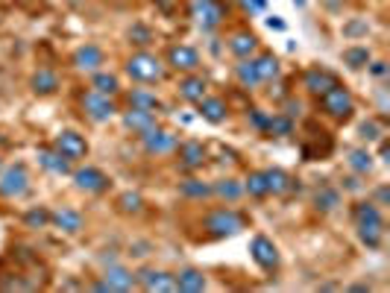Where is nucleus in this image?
Returning <instances> with one entry per match:
<instances>
[{"label": "nucleus", "mask_w": 390, "mask_h": 293, "mask_svg": "<svg viewBox=\"0 0 390 293\" xmlns=\"http://www.w3.org/2000/svg\"><path fill=\"white\" fill-rule=\"evenodd\" d=\"M24 226H26V229H47V226H50V212H47L45 205L30 208V212L24 214Z\"/></svg>", "instance_id": "nucleus-37"}, {"label": "nucleus", "mask_w": 390, "mask_h": 293, "mask_svg": "<svg viewBox=\"0 0 390 293\" xmlns=\"http://www.w3.org/2000/svg\"><path fill=\"white\" fill-rule=\"evenodd\" d=\"M118 208L123 214H138L144 208V200H141V193H132V191H127V193H120L118 197Z\"/></svg>", "instance_id": "nucleus-39"}, {"label": "nucleus", "mask_w": 390, "mask_h": 293, "mask_svg": "<svg viewBox=\"0 0 390 293\" xmlns=\"http://www.w3.org/2000/svg\"><path fill=\"white\" fill-rule=\"evenodd\" d=\"M367 71L375 77V79H387V62H367Z\"/></svg>", "instance_id": "nucleus-42"}, {"label": "nucleus", "mask_w": 390, "mask_h": 293, "mask_svg": "<svg viewBox=\"0 0 390 293\" xmlns=\"http://www.w3.org/2000/svg\"><path fill=\"white\" fill-rule=\"evenodd\" d=\"M352 220H355V229H358V238L364 246L370 249H379L382 246V238H384V217L379 212L375 203H358L352 208Z\"/></svg>", "instance_id": "nucleus-1"}, {"label": "nucleus", "mask_w": 390, "mask_h": 293, "mask_svg": "<svg viewBox=\"0 0 390 293\" xmlns=\"http://www.w3.org/2000/svg\"><path fill=\"white\" fill-rule=\"evenodd\" d=\"M194 106H197L200 118L208 120V123H214V127L226 123V118H229V106H226V100H223V97H208V94H205L203 100H197Z\"/></svg>", "instance_id": "nucleus-17"}, {"label": "nucleus", "mask_w": 390, "mask_h": 293, "mask_svg": "<svg viewBox=\"0 0 390 293\" xmlns=\"http://www.w3.org/2000/svg\"><path fill=\"white\" fill-rule=\"evenodd\" d=\"M264 179H267V191L273 197H285V193H294L299 188V182L294 176H288L285 171H279V167H270V171H264Z\"/></svg>", "instance_id": "nucleus-22"}, {"label": "nucleus", "mask_w": 390, "mask_h": 293, "mask_svg": "<svg viewBox=\"0 0 390 293\" xmlns=\"http://www.w3.org/2000/svg\"><path fill=\"white\" fill-rule=\"evenodd\" d=\"M294 3H297V6H305V0H294Z\"/></svg>", "instance_id": "nucleus-49"}, {"label": "nucleus", "mask_w": 390, "mask_h": 293, "mask_svg": "<svg viewBox=\"0 0 390 293\" xmlns=\"http://www.w3.org/2000/svg\"><path fill=\"white\" fill-rule=\"evenodd\" d=\"M317 100H320L323 115L332 118V120H338V123H346L355 115V97L350 94V88H343L341 82H338V86H332L329 91H323Z\"/></svg>", "instance_id": "nucleus-3"}, {"label": "nucleus", "mask_w": 390, "mask_h": 293, "mask_svg": "<svg viewBox=\"0 0 390 293\" xmlns=\"http://www.w3.org/2000/svg\"><path fill=\"white\" fill-rule=\"evenodd\" d=\"M267 24H270V26H273V30H282V26H285V24H282V21H276V18H270V21H267Z\"/></svg>", "instance_id": "nucleus-47"}, {"label": "nucleus", "mask_w": 390, "mask_h": 293, "mask_svg": "<svg viewBox=\"0 0 390 293\" xmlns=\"http://www.w3.org/2000/svg\"><path fill=\"white\" fill-rule=\"evenodd\" d=\"M264 135H276V138L294 135V120H290L288 115H282V111H276V115H270V120H267V129H264Z\"/></svg>", "instance_id": "nucleus-35"}, {"label": "nucleus", "mask_w": 390, "mask_h": 293, "mask_svg": "<svg viewBox=\"0 0 390 293\" xmlns=\"http://www.w3.org/2000/svg\"><path fill=\"white\" fill-rule=\"evenodd\" d=\"M141 147H144L147 156H171V152H176V147H179V135L167 132L162 127H153L150 132L141 135Z\"/></svg>", "instance_id": "nucleus-10"}, {"label": "nucleus", "mask_w": 390, "mask_h": 293, "mask_svg": "<svg viewBox=\"0 0 390 293\" xmlns=\"http://www.w3.org/2000/svg\"><path fill=\"white\" fill-rule=\"evenodd\" d=\"M229 50L238 56V59H253V53L258 50V38L249 30H238L229 35Z\"/></svg>", "instance_id": "nucleus-24"}, {"label": "nucleus", "mask_w": 390, "mask_h": 293, "mask_svg": "<svg viewBox=\"0 0 390 293\" xmlns=\"http://www.w3.org/2000/svg\"><path fill=\"white\" fill-rule=\"evenodd\" d=\"M205 285H208L205 273L197 267H185L176 273V290H182V293H200V290H205Z\"/></svg>", "instance_id": "nucleus-25"}, {"label": "nucleus", "mask_w": 390, "mask_h": 293, "mask_svg": "<svg viewBox=\"0 0 390 293\" xmlns=\"http://www.w3.org/2000/svg\"><path fill=\"white\" fill-rule=\"evenodd\" d=\"M91 88H94V91H100V94H106V97H115V94L120 91V79H118L115 74L94 71V77H91Z\"/></svg>", "instance_id": "nucleus-32"}, {"label": "nucleus", "mask_w": 390, "mask_h": 293, "mask_svg": "<svg viewBox=\"0 0 390 293\" xmlns=\"http://www.w3.org/2000/svg\"><path fill=\"white\" fill-rule=\"evenodd\" d=\"M100 282L106 285V290H120V293H127V290L138 287V276H135L130 267H123V264L111 261L109 267L103 270V278H100Z\"/></svg>", "instance_id": "nucleus-12"}, {"label": "nucleus", "mask_w": 390, "mask_h": 293, "mask_svg": "<svg viewBox=\"0 0 390 293\" xmlns=\"http://www.w3.org/2000/svg\"><path fill=\"white\" fill-rule=\"evenodd\" d=\"M299 111H302V103H299V100H288V103H285V111H282V115H288L290 120H294V115H299Z\"/></svg>", "instance_id": "nucleus-43"}, {"label": "nucleus", "mask_w": 390, "mask_h": 293, "mask_svg": "<svg viewBox=\"0 0 390 293\" xmlns=\"http://www.w3.org/2000/svg\"><path fill=\"white\" fill-rule=\"evenodd\" d=\"M30 86L38 97H47V94H56V88H59V77H56V71H50V68H38L30 79Z\"/></svg>", "instance_id": "nucleus-26"}, {"label": "nucleus", "mask_w": 390, "mask_h": 293, "mask_svg": "<svg viewBox=\"0 0 390 293\" xmlns=\"http://www.w3.org/2000/svg\"><path fill=\"white\" fill-rule=\"evenodd\" d=\"M188 15L203 33H212L223 24V18H226V6H223L220 0H191Z\"/></svg>", "instance_id": "nucleus-6"}, {"label": "nucleus", "mask_w": 390, "mask_h": 293, "mask_svg": "<svg viewBox=\"0 0 390 293\" xmlns=\"http://www.w3.org/2000/svg\"><path fill=\"white\" fill-rule=\"evenodd\" d=\"M127 77L135 79V82H144V86H156V82L164 79V62L159 56H153L147 50H138L127 59Z\"/></svg>", "instance_id": "nucleus-2"}, {"label": "nucleus", "mask_w": 390, "mask_h": 293, "mask_svg": "<svg viewBox=\"0 0 390 293\" xmlns=\"http://www.w3.org/2000/svg\"><path fill=\"white\" fill-rule=\"evenodd\" d=\"M100 65H103V50L97 45H82V47L74 50V68L77 71L94 74V71H100Z\"/></svg>", "instance_id": "nucleus-20"}, {"label": "nucleus", "mask_w": 390, "mask_h": 293, "mask_svg": "<svg viewBox=\"0 0 390 293\" xmlns=\"http://www.w3.org/2000/svg\"><path fill=\"white\" fill-rule=\"evenodd\" d=\"M253 62H256V71H258L261 82H273L279 77V59L273 53H261V56H256Z\"/></svg>", "instance_id": "nucleus-31"}, {"label": "nucleus", "mask_w": 390, "mask_h": 293, "mask_svg": "<svg viewBox=\"0 0 390 293\" xmlns=\"http://www.w3.org/2000/svg\"><path fill=\"white\" fill-rule=\"evenodd\" d=\"M244 193H249L253 200H264V197H270V191H267V179H264V171H253L247 179H244Z\"/></svg>", "instance_id": "nucleus-30"}, {"label": "nucleus", "mask_w": 390, "mask_h": 293, "mask_svg": "<svg viewBox=\"0 0 390 293\" xmlns=\"http://www.w3.org/2000/svg\"><path fill=\"white\" fill-rule=\"evenodd\" d=\"M53 150L62 152L71 164L88 159V141H86V135H79L77 129H62L59 135L53 138Z\"/></svg>", "instance_id": "nucleus-8"}, {"label": "nucleus", "mask_w": 390, "mask_h": 293, "mask_svg": "<svg viewBox=\"0 0 390 293\" xmlns=\"http://www.w3.org/2000/svg\"><path fill=\"white\" fill-rule=\"evenodd\" d=\"M30 171L26 164H6L0 171V200H21L30 193Z\"/></svg>", "instance_id": "nucleus-5"}, {"label": "nucleus", "mask_w": 390, "mask_h": 293, "mask_svg": "<svg viewBox=\"0 0 390 293\" xmlns=\"http://www.w3.org/2000/svg\"><path fill=\"white\" fill-rule=\"evenodd\" d=\"M332 86H338V77L323 71V68H311V71H305V77H302V88L309 91L311 97H320L323 91H329Z\"/></svg>", "instance_id": "nucleus-18"}, {"label": "nucleus", "mask_w": 390, "mask_h": 293, "mask_svg": "<svg viewBox=\"0 0 390 293\" xmlns=\"http://www.w3.org/2000/svg\"><path fill=\"white\" fill-rule=\"evenodd\" d=\"M130 35H135V38H138L135 45H147V38H150V33L144 30V26H135V30H130Z\"/></svg>", "instance_id": "nucleus-44"}, {"label": "nucleus", "mask_w": 390, "mask_h": 293, "mask_svg": "<svg viewBox=\"0 0 390 293\" xmlns=\"http://www.w3.org/2000/svg\"><path fill=\"white\" fill-rule=\"evenodd\" d=\"M179 97L182 100H188V103H197V100H203L205 97V91H208V86H205V79L194 71V74H185L182 79H179Z\"/></svg>", "instance_id": "nucleus-23"}, {"label": "nucleus", "mask_w": 390, "mask_h": 293, "mask_svg": "<svg viewBox=\"0 0 390 293\" xmlns=\"http://www.w3.org/2000/svg\"><path fill=\"white\" fill-rule=\"evenodd\" d=\"M138 276V285L144 290H159V293H176V273H167V270H141L135 273Z\"/></svg>", "instance_id": "nucleus-14"}, {"label": "nucleus", "mask_w": 390, "mask_h": 293, "mask_svg": "<svg viewBox=\"0 0 390 293\" xmlns=\"http://www.w3.org/2000/svg\"><path fill=\"white\" fill-rule=\"evenodd\" d=\"M249 253H253V261L264 273H276L279 270V249L270 238H264V235H256L253 244H249Z\"/></svg>", "instance_id": "nucleus-11"}, {"label": "nucleus", "mask_w": 390, "mask_h": 293, "mask_svg": "<svg viewBox=\"0 0 390 293\" xmlns=\"http://www.w3.org/2000/svg\"><path fill=\"white\" fill-rule=\"evenodd\" d=\"M346 164H350L358 176H367V173L373 171V156H370V150H364V147L350 150V156H346Z\"/></svg>", "instance_id": "nucleus-34"}, {"label": "nucleus", "mask_w": 390, "mask_h": 293, "mask_svg": "<svg viewBox=\"0 0 390 293\" xmlns=\"http://www.w3.org/2000/svg\"><path fill=\"white\" fill-rule=\"evenodd\" d=\"M235 77H238V82L244 88H256L261 86V79H258V71H256V62L253 59H241V65L235 68Z\"/></svg>", "instance_id": "nucleus-36"}, {"label": "nucleus", "mask_w": 390, "mask_h": 293, "mask_svg": "<svg viewBox=\"0 0 390 293\" xmlns=\"http://www.w3.org/2000/svg\"><path fill=\"white\" fill-rule=\"evenodd\" d=\"M71 176H74V188L82 193H106L111 185V179L100 171V167H91V164L77 167V171H71Z\"/></svg>", "instance_id": "nucleus-9"}, {"label": "nucleus", "mask_w": 390, "mask_h": 293, "mask_svg": "<svg viewBox=\"0 0 390 293\" xmlns=\"http://www.w3.org/2000/svg\"><path fill=\"white\" fill-rule=\"evenodd\" d=\"M50 226L65 232V235H79L86 229V217H82L77 208L62 205V208H56V212H50Z\"/></svg>", "instance_id": "nucleus-13"}, {"label": "nucleus", "mask_w": 390, "mask_h": 293, "mask_svg": "<svg viewBox=\"0 0 390 293\" xmlns=\"http://www.w3.org/2000/svg\"><path fill=\"white\" fill-rule=\"evenodd\" d=\"M358 132H361V138H364V141H382V127L375 120H364L358 127Z\"/></svg>", "instance_id": "nucleus-40"}, {"label": "nucleus", "mask_w": 390, "mask_h": 293, "mask_svg": "<svg viewBox=\"0 0 390 293\" xmlns=\"http://www.w3.org/2000/svg\"><path fill=\"white\" fill-rule=\"evenodd\" d=\"M127 103L132 106V109H150V111H156L162 103H159V97L153 94V91H147V88H132L130 94H127Z\"/></svg>", "instance_id": "nucleus-33"}, {"label": "nucleus", "mask_w": 390, "mask_h": 293, "mask_svg": "<svg viewBox=\"0 0 390 293\" xmlns=\"http://www.w3.org/2000/svg\"><path fill=\"white\" fill-rule=\"evenodd\" d=\"M120 120H123V127H127L130 132H135L138 138H141L144 132H150L153 127H159V120H156V111H150V109H127L120 115Z\"/></svg>", "instance_id": "nucleus-16"}, {"label": "nucleus", "mask_w": 390, "mask_h": 293, "mask_svg": "<svg viewBox=\"0 0 390 293\" xmlns=\"http://www.w3.org/2000/svg\"><path fill=\"white\" fill-rule=\"evenodd\" d=\"M343 62L352 68V71H361V68H367L370 62V50L367 47H346L343 50Z\"/></svg>", "instance_id": "nucleus-38"}, {"label": "nucleus", "mask_w": 390, "mask_h": 293, "mask_svg": "<svg viewBox=\"0 0 390 293\" xmlns=\"http://www.w3.org/2000/svg\"><path fill=\"white\" fill-rule=\"evenodd\" d=\"M314 205L320 212H334V208L341 205V191L334 185H320L317 193H314Z\"/></svg>", "instance_id": "nucleus-28"}, {"label": "nucleus", "mask_w": 390, "mask_h": 293, "mask_svg": "<svg viewBox=\"0 0 390 293\" xmlns=\"http://www.w3.org/2000/svg\"><path fill=\"white\" fill-rule=\"evenodd\" d=\"M350 290H358V293H364V290H370V285H352Z\"/></svg>", "instance_id": "nucleus-48"}, {"label": "nucleus", "mask_w": 390, "mask_h": 293, "mask_svg": "<svg viewBox=\"0 0 390 293\" xmlns=\"http://www.w3.org/2000/svg\"><path fill=\"white\" fill-rule=\"evenodd\" d=\"M212 197H217L223 203H238L244 197V185L238 179H220V182L212 185Z\"/></svg>", "instance_id": "nucleus-27"}, {"label": "nucleus", "mask_w": 390, "mask_h": 293, "mask_svg": "<svg viewBox=\"0 0 390 293\" xmlns=\"http://www.w3.org/2000/svg\"><path fill=\"white\" fill-rule=\"evenodd\" d=\"M79 106H82V111H86V118L94 120V123H109L118 115V103L111 100V97L94 91V88L79 97Z\"/></svg>", "instance_id": "nucleus-7"}, {"label": "nucleus", "mask_w": 390, "mask_h": 293, "mask_svg": "<svg viewBox=\"0 0 390 293\" xmlns=\"http://www.w3.org/2000/svg\"><path fill=\"white\" fill-rule=\"evenodd\" d=\"M375 197H379V203L384 205L387 203V188H379V193H375Z\"/></svg>", "instance_id": "nucleus-46"}, {"label": "nucleus", "mask_w": 390, "mask_h": 293, "mask_svg": "<svg viewBox=\"0 0 390 293\" xmlns=\"http://www.w3.org/2000/svg\"><path fill=\"white\" fill-rule=\"evenodd\" d=\"M36 156H38V164L53 176H68L71 173V161H68L62 152H56L53 147H38Z\"/></svg>", "instance_id": "nucleus-19"}, {"label": "nucleus", "mask_w": 390, "mask_h": 293, "mask_svg": "<svg viewBox=\"0 0 390 293\" xmlns=\"http://www.w3.org/2000/svg\"><path fill=\"white\" fill-rule=\"evenodd\" d=\"M267 120H270L267 111H261V109H253V111H249V123H253V127H256L258 132L267 129Z\"/></svg>", "instance_id": "nucleus-41"}, {"label": "nucleus", "mask_w": 390, "mask_h": 293, "mask_svg": "<svg viewBox=\"0 0 390 293\" xmlns=\"http://www.w3.org/2000/svg\"><path fill=\"white\" fill-rule=\"evenodd\" d=\"M203 226L212 238H232V235L247 229V217L241 212H235V208H214V212L205 214Z\"/></svg>", "instance_id": "nucleus-4"}, {"label": "nucleus", "mask_w": 390, "mask_h": 293, "mask_svg": "<svg viewBox=\"0 0 390 293\" xmlns=\"http://www.w3.org/2000/svg\"><path fill=\"white\" fill-rule=\"evenodd\" d=\"M167 65L173 68V71H182V74H194L200 68V53L188 47V45H173L167 50Z\"/></svg>", "instance_id": "nucleus-15"}, {"label": "nucleus", "mask_w": 390, "mask_h": 293, "mask_svg": "<svg viewBox=\"0 0 390 293\" xmlns=\"http://www.w3.org/2000/svg\"><path fill=\"white\" fill-rule=\"evenodd\" d=\"M343 182H346V188H350V191H361V182H358V173H355V176H350V179H343Z\"/></svg>", "instance_id": "nucleus-45"}, {"label": "nucleus", "mask_w": 390, "mask_h": 293, "mask_svg": "<svg viewBox=\"0 0 390 293\" xmlns=\"http://www.w3.org/2000/svg\"><path fill=\"white\" fill-rule=\"evenodd\" d=\"M179 193L185 200H208L212 197V185L203 182V179H185V182H179Z\"/></svg>", "instance_id": "nucleus-29"}, {"label": "nucleus", "mask_w": 390, "mask_h": 293, "mask_svg": "<svg viewBox=\"0 0 390 293\" xmlns=\"http://www.w3.org/2000/svg\"><path fill=\"white\" fill-rule=\"evenodd\" d=\"M176 152H179V164H182L185 171H197V167L205 164V144L203 141H179Z\"/></svg>", "instance_id": "nucleus-21"}]
</instances>
